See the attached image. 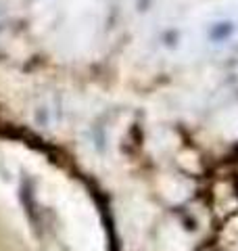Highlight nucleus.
<instances>
[{
	"mask_svg": "<svg viewBox=\"0 0 238 251\" xmlns=\"http://www.w3.org/2000/svg\"><path fill=\"white\" fill-rule=\"evenodd\" d=\"M234 34V23L232 21H217L209 27V38L213 42H224Z\"/></svg>",
	"mask_w": 238,
	"mask_h": 251,
	"instance_id": "nucleus-1",
	"label": "nucleus"
}]
</instances>
